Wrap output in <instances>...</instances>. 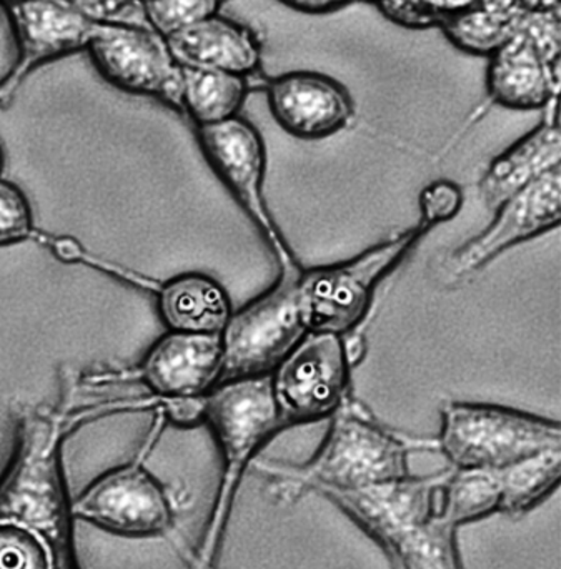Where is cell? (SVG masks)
<instances>
[{"instance_id":"6da1fadb","label":"cell","mask_w":561,"mask_h":569,"mask_svg":"<svg viewBox=\"0 0 561 569\" xmlns=\"http://www.w3.org/2000/svg\"><path fill=\"white\" fill-rule=\"evenodd\" d=\"M330 418L325 441L307 463L253 460L250 468L263 478L277 505L297 503L309 493L363 490L402 480L410 475V455L439 451V441L390 430L350 397Z\"/></svg>"},{"instance_id":"7a4b0ae2","label":"cell","mask_w":561,"mask_h":569,"mask_svg":"<svg viewBox=\"0 0 561 569\" xmlns=\"http://www.w3.org/2000/svg\"><path fill=\"white\" fill-rule=\"evenodd\" d=\"M203 423L209 425L219 445L222 477L190 568L217 569L243 475L263 445L287 428L273 397L270 373L220 381L203 397Z\"/></svg>"},{"instance_id":"3957f363","label":"cell","mask_w":561,"mask_h":569,"mask_svg":"<svg viewBox=\"0 0 561 569\" xmlns=\"http://www.w3.org/2000/svg\"><path fill=\"white\" fill-rule=\"evenodd\" d=\"M167 415L160 408L146 447L129 463L97 477L79 497L69 501L72 520L86 521L107 533L129 538H166L183 560L192 565V551L177 538V501L172 491L146 468V458L156 445Z\"/></svg>"},{"instance_id":"277c9868","label":"cell","mask_w":561,"mask_h":569,"mask_svg":"<svg viewBox=\"0 0 561 569\" xmlns=\"http://www.w3.org/2000/svg\"><path fill=\"white\" fill-rule=\"evenodd\" d=\"M439 451L457 470H500L561 448L559 421L490 403L450 401L442 408Z\"/></svg>"},{"instance_id":"5b68a950","label":"cell","mask_w":561,"mask_h":569,"mask_svg":"<svg viewBox=\"0 0 561 569\" xmlns=\"http://www.w3.org/2000/svg\"><path fill=\"white\" fill-rule=\"evenodd\" d=\"M427 232L417 226L347 262L303 270L297 282V298L309 331L349 333L369 311L377 284Z\"/></svg>"},{"instance_id":"8992f818","label":"cell","mask_w":561,"mask_h":569,"mask_svg":"<svg viewBox=\"0 0 561 569\" xmlns=\"http://www.w3.org/2000/svg\"><path fill=\"white\" fill-rule=\"evenodd\" d=\"M196 136L210 169L259 230L279 263L280 273L302 272V266L267 207L263 193L267 150L257 127L236 116L222 122L196 127Z\"/></svg>"},{"instance_id":"52a82bcc","label":"cell","mask_w":561,"mask_h":569,"mask_svg":"<svg viewBox=\"0 0 561 569\" xmlns=\"http://www.w3.org/2000/svg\"><path fill=\"white\" fill-rule=\"evenodd\" d=\"M302 272L280 273L270 290L232 311L220 333L223 351L220 381L272 373L309 333L297 298V282Z\"/></svg>"},{"instance_id":"ba28073f","label":"cell","mask_w":561,"mask_h":569,"mask_svg":"<svg viewBox=\"0 0 561 569\" xmlns=\"http://www.w3.org/2000/svg\"><path fill=\"white\" fill-rule=\"evenodd\" d=\"M86 52L110 86L159 100L182 116V66L156 30L96 23Z\"/></svg>"},{"instance_id":"9c48e42d","label":"cell","mask_w":561,"mask_h":569,"mask_svg":"<svg viewBox=\"0 0 561 569\" xmlns=\"http://www.w3.org/2000/svg\"><path fill=\"white\" fill-rule=\"evenodd\" d=\"M270 377L287 427L332 417L349 397L350 365L343 335L309 331Z\"/></svg>"},{"instance_id":"30bf717a","label":"cell","mask_w":561,"mask_h":569,"mask_svg":"<svg viewBox=\"0 0 561 569\" xmlns=\"http://www.w3.org/2000/svg\"><path fill=\"white\" fill-rule=\"evenodd\" d=\"M2 9L17 42L16 60L0 77V109H9L20 87L37 69L86 52L96 23L70 0H20Z\"/></svg>"},{"instance_id":"8fae6325","label":"cell","mask_w":561,"mask_h":569,"mask_svg":"<svg viewBox=\"0 0 561 569\" xmlns=\"http://www.w3.org/2000/svg\"><path fill=\"white\" fill-rule=\"evenodd\" d=\"M495 212L480 236L450 257V276H472L505 250L557 229L561 222V167L510 197Z\"/></svg>"},{"instance_id":"7c38bea8","label":"cell","mask_w":561,"mask_h":569,"mask_svg":"<svg viewBox=\"0 0 561 569\" xmlns=\"http://www.w3.org/2000/svg\"><path fill=\"white\" fill-rule=\"evenodd\" d=\"M452 473L453 468H449L429 477L409 475L402 480L363 490H329L320 495L337 505L383 548L435 513L437 500Z\"/></svg>"},{"instance_id":"4fadbf2b","label":"cell","mask_w":561,"mask_h":569,"mask_svg":"<svg viewBox=\"0 0 561 569\" xmlns=\"http://www.w3.org/2000/svg\"><path fill=\"white\" fill-rule=\"evenodd\" d=\"M222 363L220 335L167 330L150 345L137 377L162 401L189 400L220 383Z\"/></svg>"},{"instance_id":"5bb4252c","label":"cell","mask_w":561,"mask_h":569,"mask_svg":"<svg viewBox=\"0 0 561 569\" xmlns=\"http://www.w3.org/2000/svg\"><path fill=\"white\" fill-rule=\"evenodd\" d=\"M267 99L276 122L297 139H327L353 119L349 90L325 73H282L267 87Z\"/></svg>"},{"instance_id":"9a60e30c","label":"cell","mask_w":561,"mask_h":569,"mask_svg":"<svg viewBox=\"0 0 561 569\" xmlns=\"http://www.w3.org/2000/svg\"><path fill=\"white\" fill-rule=\"evenodd\" d=\"M490 99L510 110L545 109L559 99L560 67L552 66L525 37L515 33L490 57Z\"/></svg>"},{"instance_id":"2e32d148","label":"cell","mask_w":561,"mask_h":569,"mask_svg":"<svg viewBox=\"0 0 561 569\" xmlns=\"http://www.w3.org/2000/svg\"><path fill=\"white\" fill-rule=\"evenodd\" d=\"M183 67L220 70L246 77L260 66V46L252 30L216 13L166 37Z\"/></svg>"},{"instance_id":"e0dca14e","label":"cell","mask_w":561,"mask_h":569,"mask_svg":"<svg viewBox=\"0 0 561 569\" xmlns=\"http://www.w3.org/2000/svg\"><path fill=\"white\" fill-rule=\"evenodd\" d=\"M559 99L552 100L545 120L515 146L497 157L480 183L483 202L495 212L520 190L561 166Z\"/></svg>"},{"instance_id":"ac0fdd59","label":"cell","mask_w":561,"mask_h":569,"mask_svg":"<svg viewBox=\"0 0 561 569\" xmlns=\"http://www.w3.org/2000/svg\"><path fill=\"white\" fill-rule=\"evenodd\" d=\"M157 311L167 330L220 335L232 315L222 283L200 272H187L157 284Z\"/></svg>"},{"instance_id":"d6986e66","label":"cell","mask_w":561,"mask_h":569,"mask_svg":"<svg viewBox=\"0 0 561 569\" xmlns=\"http://www.w3.org/2000/svg\"><path fill=\"white\" fill-rule=\"evenodd\" d=\"M70 531L0 505V569H76Z\"/></svg>"},{"instance_id":"ffe728a7","label":"cell","mask_w":561,"mask_h":569,"mask_svg":"<svg viewBox=\"0 0 561 569\" xmlns=\"http://www.w3.org/2000/svg\"><path fill=\"white\" fill-rule=\"evenodd\" d=\"M247 93L246 77L182 66V117L196 127L239 116Z\"/></svg>"},{"instance_id":"44dd1931","label":"cell","mask_w":561,"mask_h":569,"mask_svg":"<svg viewBox=\"0 0 561 569\" xmlns=\"http://www.w3.org/2000/svg\"><path fill=\"white\" fill-rule=\"evenodd\" d=\"M500 485V513L522 518L559 488L561 448L542 451L497 470Z\"/></svg>"},{"instance_id":"7402d4cb","label":"cell","mask_w":561,"mask_h":569,"mask_svg":"<svg viewBox=\"0 0 561 569\" xmlns=\"http://www.w3.org/2000/svg\"><path fill=\"white\" fill-rule=\"evenodd\" d=\"M459 528L439 510L383 547L387 560L402 569H465L457 548Z\"/></svg>"},{"instance_id":"603a6c76","label":"cell","mask_w":561,"mask_h":569,"mask_svg":"<svg viewBox=\"0 0 561 569\" xmlns=\"http://www.w3.org/2000/svg\"><path fill=\"white\" fill-rule=\"evenodd\" d=\"M442 513L457 528L499 511L500 485L497 470H457L443 487Z\"/></svg>"},{"instance_id":"cb8c5ba5","label":"cell","mask_w":561,"mask_h":569,"mask_svg":"<svg viewBox=\"0 0 561 569\" xmlns=\"http://www.w3.org/2000/svg\"><path fill=\"white\" fill-rule=\"evenodd\" d=\"M520 17L522 13H499L475 6L450 17L440 29L457 49L472 56L492 57L513 39Z\"/></svg>"},{"instance_id":"d4e9b609","label":"cell","mask_w":561,"mask_h":569,"mask_svg":"<svg viewBox=\"0 0 561 569\" xmlns=\"http://www.w3.org/2000/svg\"><path fill=\"white\" fill-rule=\"evenodd\" d=\"M380 12L407 29L442 27L450 17L479 6V0H380Z\"/></svg>"},{"instance_id":"484cf974","label":"cell","mask_w":561,"mask_h":569,"mask_svg":"<svg viewBox=\"0 0 561 569\" xmlns=\"http://www.w3.org/2000/svg\"><path fill=\"white\" fill-rule=\"evenodd\" d=\"M150 27L160 36L192 26L219 13L223 0H142Z\"/></svg>"},{"instance_id":"4316f807","label":"cell","mask_w":561,"mask_h":569,"mask_svg":"<svg viewBox=\"0 0 561 569\" xmlns=\"http://www.w3.org/2000/svg\"><path fill=\"white\" fill-rule=\"evenodd\" d=\"M36 237L33 210L17 183L0 177V247L19 246Z\"/></svg>"},{"instance_id":"83f0119b","label":"cell","mask_w":561,"mask_h":569,"mask_svg":"<svg viewBox=\"0 0 561 569\" xmlns=\"http://www.w3.org/2000/svg\"><path fill=\"white\" fill-rule=\"evenodd\" d=\"M463 206V192L452 180H437L420 193V227L433 229L459 216Z\"/></svg>"},{"instance_id":"f1b7e54d","label":"cell","mask_w":561,"mask_h":569,"mask_svg":"<svg viewBox=\"0 0 561 569\" xmlns=\"http://www.w3.org/2000/svg\"><path fill=\"white\" fill-rule=\"evenodd\" d=\"M90 22L152 29L142 0H70Z\"/></svg>"},{"instance_id":"f546056e","label":"cell","mask_w":561,"mask_h":569,"mask_svg":"<svg viewBox=\"0 0 561 569\" xmlns=\"http://www.w3.org/2000/svg\"><path fill=\"white\" fill-rule=\"evenodd\" d=\"M292 9L305 13H329L349 6L353 0H280Z\"/></svg>"},{"instance_id":"4dcf8cb0","label":"cell","mask_w":561,"mask_h":569,"mask_svg":"<svg viewBox=\"0 0 561 569\" xmlns=\"http://www.w3.org/2000/svg\"><path fill=\"white\" fill-rule=\"evenodd\" d=\"M513 6L520 12H547L560 10V0H513Z\"/></svg>"},{"instance_id":"1f68e13d","label":"cell","mask_w":561,"mask_h":569,"mask_svg":"<svg viewBox=\"0 0 561 569\" xmlns=\"http://www.w3.org/2000/svg\"><path fill=\"white\" fill-rule=\"evenodd\" d=\"M3 163H6V156H3L2 147H0V177H2Z\"/></svg>"},{"instance_id":"d6a6232c","label":"cell","mask_w":561,"mask_h":569,"mask_svg":"<svg viewBox=\"0 0 561 569\" xmlns=\"http://www.w3.org/2000/svg\"><path fill=\"white\" fill-rule=\"evenodd\" d=\"M20 2V0H0V7L9 6V3Z\"/></svg>"},{"instance_id":"836d02e7","label":"cell","mask_w":561,"mask_h":569,"mask_svg":"<svg viewBox=\"0 0 561 569\" xmlns=\"http://www.w3.org/2000/svg\"><path fill=\"white\" fill-rule=\"evenodd\" d=\"M389 563H390V567H392V569H402L399 567V565L393 563V561H389Z\"/></svg>"},{"instance_id":"e575fe53","label":"cell","mask_w":561,"mask_h":569,"mask_svg":"<svg viewBox=\"0 0 561 569\" xmlns=\"http://www.w3.org/2000/svg\"><path fill=\"white\" fill-rule=\"evenodd\" d=\"M369 2L379 3L380 0H369Z\"/></svg>"}]
</instances>
